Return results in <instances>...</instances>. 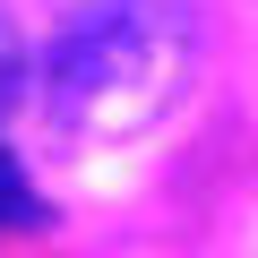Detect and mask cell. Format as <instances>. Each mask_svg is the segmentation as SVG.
<instances>
[{
    "mask_svg": "<svg viewBox=\"0 0 258 258\" xmlns=\"http://www.w3.org/2000/svg\"><path fill=\"white\" fill-rule=\"evenodd\" d=\"M189 78V18L181 0H95L69 18V35L43 60V103L60 129L129 138L172 112Z\"/></svg>",
    "mask_w": 258,
    "mask_h": 258,
    "instance_id": "obj_1",
    "label": "cell"
},
{
    "mask_svg": "<svg viewBox=\"0 0 258 258\" xmlns=\"http://www.w3.org/2000/svg\"><path fill=\"white\" fill-rule=\"evenodd\" d=\"M26 35H18V18H9V0H0V129L18 120V103H26Z\"/></svg>",
    "mask_w": 258,
    "mask_h": 258,
    "instance_id": "obj_2",
    "label": "cell"
},
{
    "mask_svg": "<svg viewBox=\"0 0 258 258\" xmlns=\"http://www.w3.org/2000/svg\"><path fill=\"white\" fill-rule=\"evenodd\" d=\"M43 215H52V207L35 198V181H26L18 164H0V232H35Z\"/></svg>",
    "mask_w": 258,
    "mask_h": 258,
    "instance_id": "obj_3",
    "label": "cell"
}]
</instances>
